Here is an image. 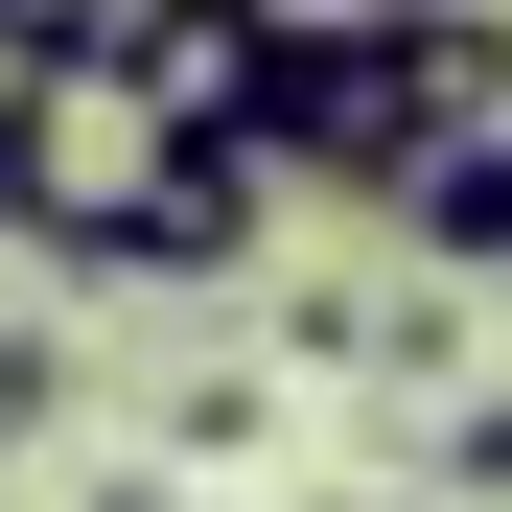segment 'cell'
<instances>
[{"label": "cell", "mask_w": 512, "mask_h": 512, "mask_svg": "<svg viewBox=\"0 0 512 512\" xmlns=\"http://www.w3.org/2000/svg\"><path fill=\"white\" fill-rule=\"evenodd\" d=\"M47 419H70V350H47V326H0V466H24Z\"/></svg>", "instance_id": "5"}, {"label": "cell", "mask_w": 512, "mask_h": 512, "mask_svg": "<svg viewBox=\"0 0 512 512\" xmlns=\"http://www.w3.org/2000/svg\"><path fill=\"white\" fill-rule=\"evenodd\" d=\"M256 210H280V187H256V163L187 117V140L140 163V210H117V256H94V280H233V256H256Z\"/></svg>", "instance_id": "2"}, {"label": "cell", "mask_w": 512, "mask_h": 512, "mask_svg": "<svg viewBox=\"0 0 512 512\" xmlns=\"http://www.w3.org/2000/svg\"><path fill=\"white\" fill-rule=\"evenodd\" d=\"M419 512H512V396H443V443H419Z\"/></svg>", "instance_id": "4"}, {"label": "cell", "mask_w": 512, "mask_h": 512, "mask_svg": "<svg viewBox=\"0 0 512 512\" xmlns=\"http://www.w3.org/2000/svg\"><path fill=\"white\" fill-rule=\"evenodd\" d=\"M419 280H512V140H466V163H419Z\"/></svg>", "instance_id": "3"}, {"label": "cell", "mask_w": 512, "mask_h": 512, "mask_svg": "<svg viewBox=\"0 0 512 512\" xmlns=\"http://www.w3.org/2000/svg\"><path fill=\"white\" fill-rule=\"evenodd\" d=\"M256 187H373L419 210V163L512 140V24H233V117Z\"/></svg>", "instance_id": "1"}, {"label": "cell", "mask_w": 512, "mask_h": 512, "mask_svg": "<svg viewBox=\"0 0 512 512\" xmlns=\"http://www.w3.org/2000/svg\"><path fill=\"white\" fill-rule=\"evenodd\" d=\"M0 233H24V94H0Z\"/></svg>", "instance_id": "7"}, {"label": "cell", "mask_w": 512, "mask_h": 512, "mask_svg": "<svg viewBox=\"0 0 512 512\" xmlns=\"http://www.w3.org/2000/svg\"><path fill=\"white\" fill-rule=\"evenodd\" d=\"M70 512H210V489L187 466H117V489H70Z\"/></svg>", "instance_id": "6"}, {"label": "cell", "mask_w": 512, "mask_h": 512, "mask_svg": "<svg viewBox=\"0 0 512 512\" xmlns=\"http://www.w3.org/2000/svg\"><path fill=\"white\" fill-rule=\"evenodd\" d=\"M303 512H419V489H303Z\"/></svg>", "instance_id": "8"}]
</instances>
